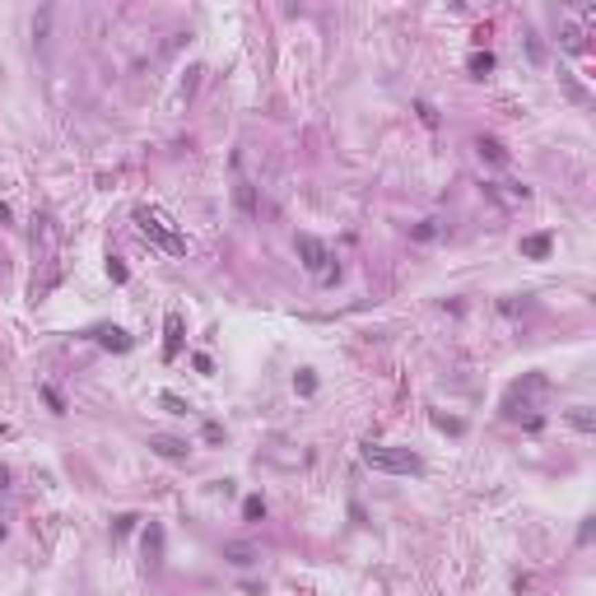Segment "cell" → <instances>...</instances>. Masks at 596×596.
Returning a JSON list of instances; mask_svg holds the SVG:
<instances>
[{
  "label": "cell",
  "instance_id": "6da1fadb",
  "mask_svg": "<svg viewBox=\"0 0 596 596\" xmlns=\"http://www.w3.org/2000/svg\"><path fill=\"white\" fill-rule=\"evenodd\" d=\"M550 396V378H540V373H526L522 382H513V391L503 396V415L508 420H522V410H526V429H540V415L536 405Z\"/></svg>",
  "mask_w": 596,
  "mask_h": 596
},
{
  "label": "cell",
  "instance_id": "7a4b0ae2",
  "mask_svg": "<svg viewBox=\"0 0 596 596\" xmlns=\"http://www.w3.org/2000/svg\"><path fill=\"white\" fill-rule=\"evenodd\" d=\"M131 219H135V229L145 233L154 247H163L168 256H187V238L173 229V219H168L163 210H154V205H135Z\"/></svg>",
  "mask_w": 596,
  "mask_h": 596
},
{
  "label": "cell",
  "instance_id": "3957f363",
  "mask_svg": "<svg viewBox=\"0 0 596 596\" xmlns=\"http://www.w3.org/2000/svg\"><path fill=\"white\" fill-rule=\"evenodd\" d=\"M364 466L387 471V475H424V462L410 447H364Z\"/></svg>",
  "mask_w": 596,
  "mask_h": 596
},
{
  "label": "cell",
  "instance_id": "277c9868",
  "mask_svg": "<svg viewBox=\"0 0 596 596\" xmlns=\"http://www.w3.org/2000/svg\"><path fill=\"white\" fill-rule=\"evenodd\" d=\"M294 247H298L303 266H308L317 280H327V285L336 280V261H331V251H327V243H322V238H312V233H298V243H294Z\"/></svg>",
  "mask_w": 596,
  "mask_h": 596
},
{
  "label": "cell",
  "instance_id": "5b68a950",
  "mask_svg": "<svg viewBox=\"0 0 596 596\" xmlns=\"http://www.w3.org/2000/svg\"><path fill=\"white\" fill-rule=\"evenodd\" d=\"M163 336H168V340H163V359L173 364L177 354H182V312H168V317H163Z\"/></svg>",
  "mask_w": 596,
  "mask_h": 596
},
{
  "label": "cell",
  "instance_id": "8992f818",
  "mask_svg": "<svg viewBox=\"0 0 596 596\" xmlns=\"http://www.w3.org/2000/svg\"><path fill=\"white\" fill-rule=\"evenodd\" d=\"M150 447H154L158 457H168V462H187V442H182V438H168V433H154V438H150Z\"/></svg>",
  "mask_w": 596,
  "mask_h": 596
},
{
  "label": "cell",
  "instance_id": "52a82bcc",
  "mask_svg": "<svg viewBox=\"0 0 596 596\" xmlns=\"http://www.w3.org/2000/svg\"><path fill=\"white\" fill-rule=\"evenodd\" d=\"M94 336H98V345H103V349H116V354H126V349H131V336H126L121 327H98Z\"/></svg>",
  "mask_w": 596,
  "mask_h": 596
},
{
  "label": "cell",
  "instance_id": "ba28073f",
  "mask_svg": "<svg viewBox=\"0 0 596 596\" xmlns=\"http://www.w3.org/2000/svg\"><path fill=\"white\" fill-rule=\"evenodd\" d=\"M550 247H555V238H550V233H536V238H522V256H531V261H540V256H550Z\"/></svg>",
  "mask_w": 596,
  "mask_h": 596
},
{
  "label": "cell",
  "instance_id": "9c48e42d",
  "mask_svg": "<svg viewBox=\"0 0 596 596\" xmlns=\"http://www.w3.org/2000/svg\"><path fill=\"white\" fill-rule=\"evenodd\" d=\"M475 150H480V158H489V163H508V150H503L494 135H480V140H475Z\"/></svg>",
  "mask_w": 596,
  "mask_h": 596
},
{
  "label": "cell",
  "instance_id": "30bf717a",
  "mask_svg": "<svg viewBox=\"0 0 596 596\" xmlns=\"http://www.w3.org/2000/svg\"><path fill=\"white\" fill-rule=\"evenodd\" d=\"M224 559H229V564H238V568H247L251 559H256V550H251V545H243V540H233V545H224Z\"/></svg>",
  "mask_w": 596,
  "mask_h": 596
},
{
  "label": "cell",
  "instance_id": "8fae6325",
  "mask_svg": "<svg viewBox=\"0 0 596 596\" xmlns=\"http://www.w3.org/2000/svg\"><path fill=\"white\" fill-rule=\"evenodd\" d=\"M568 424H573V429H582V433H592V429H596V420H592V410H587V405H573V410H568Z\"/></svg>",
  "mask_w": 596,
  "mask_h": 596
},
{
  "label": "cell",
  "instance_id": "7c38bea8",
  "mask_svg": "<svg viewBox=\"0 0 596 596\" xmlns=\"http://www.w3.org/2000/svg\"><path fill=\"white\" fill-rule=\"evenodd\" d=\"M233 196H238V210H243V214H256V196H251V182H238V187H233Z\"/></svg>",
  "mask_w": 596,
  "mask_h": 596
},
{
  "label": "cell",
  "instance_id": "4fadbf2b",
  "mask_svg": "<svg viewBox=\"0 0 596 596\" xmlns=\"http://www.w3.org/2000/svg\"><path fill=\"white\" fill-rule=\"evenodd\" d=\"M489 70H494V52H475V56H471V75L484 79Z\"/></svg>",
  "mask_w": 596,
  "mask_h": 596
},
{
  "label": "cell",
  "instance_id": "5bb4252c",
  "mask_svg": "<svg viewBox=\"0 0 596 596\" xmlns=\"http://www.w3.org/2000/svg\"><path fill=\"white\" fill-rule=\"evenodd\" d=\"M243 517H247V522H256V517H266V499H261V494H251V499L243 503Z\"/></svg>",
  "mask_w": 596,
  "mask_h": 596
},
{
  "label": "cell",
  "instance_id": "9a60e30c",
  "mask_svg": "<svg viewBox=\"0 0 596 596\" xmlns=\"http://www.w3.org/2000/svg\"><path fill=\"white\" fill-rule=\"evenodd\" d=\"M433 424L442 433H466V420H452V415H433Z\"/></svg>",
  "mask_w": 596,
  "mask_h": 596
},
{
  "label": "cell",
  "instance_id": "2e32d148",
  "mask_svg": "<svg viewBox=\"0 0 596 596\" xmlns=\"http://www.w3.org/2000/svg\"><path fill=\"white\" fill-rule=\"evenodd\" d=\"M107 275H112L116 285H126V280H131V275H126V266H121V261H116V256H107Z\"/></svg>",
  "mask_w": 596,
  "mask_h": 596
},
{
  "label": "cell",
  "instance_id": "e0dca14e",
  "mask_svg": "<svg viewBox=\"0 0 596 596\" xmlns=\"http://www.w3.org/2000/svg\"><path fill=\"white\" fill-rule=\"evenodd\" d=\"M294 387H298L303 396H312V391H317V378H312V373H303V378H294Z\"/></svg>",
  "mask_w": 596,
  "mask_h": 596
},
{
  "label": "cell",
  "instance_id": "ac0fdd59",
  "mask_svg": "<svg viewBox=\"0 0 596 596\" xmlns=\"http://www.w3.org/2000/svg\"><path fill=\"white\" fill-rule=\"evenodd\" d=\"M42 396H47V405H52L56 415H61V410H65V401H61V396H56V387H42Z\"/></svg>",
  "mask_w": 596,
  "mask_h": 596
},
{
  "label": "cell",
  "instance_id": "d6986e66",
  "mask_svg": "<svg viewBox=\"0 0 596 596\" xmlns=\"http://www.w3.org/2000/svg\"><path fill=\"white\" fill-rule=\"evenodd\" d=\"M163 405H168V410H173V415H187V405H182V401H177V396H173V391H168V396H163Z\"/></svg>",
  "mask_w": 596,
  "mask_h": 596
},
{
  "label": "cell",
  "instance_id": "ffe728a7",
  "mask_svg": "<svg viewBox=\"0 0 596 596\" xmlns=\"http://www.w3.org/2000/svg\"><path fill=\"white\" fill-rule=\"evenodd\" d=\"M0 224H10V205L5 201H0Z\"/></svg>",
  "mask_w": 596,
  "mask_h": 596
},
{
  "label": "cell",
  "instance_id": "44dd1931",
  "mask_svg": "<svg viewBox=\"0 0 596 596\" xmlns=\"http://www.w3.org/2000/svg\"><path fill=\"white\" fill-rule=\"evenodd\" d=\"M5 484H10V471H5V466H0V489H5Z\"/></svg>",
  "mask_w": 596,
  "mask_h": 596
},
{
  "label": "cell",
  "instance_id": "7402d4cb",
  "mask_svg": "<svg viewBox=\"0 0 596 596\" xmlns=\"http://www.w3.org/2000/svg\"><path fill=\"white\" fill-rule=\"evenodd\" d=\"M0 536H5V526H0Z\"/></svg>",
  "mask_w": 596,
  "mask_h": 596
}]
</instances>
